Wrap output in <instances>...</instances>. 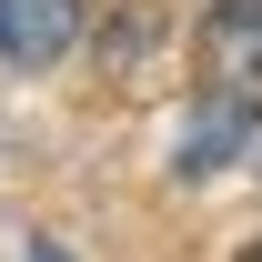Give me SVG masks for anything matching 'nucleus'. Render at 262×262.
I'll return each mask as SVG.
<instances>
[{"instance_id": "f257e3e1", "label": "nucleus", "mask_w": 262, "mask_h": 262, "mask_svg": "<svg viewBox=\"0 0 262 262\" xmlns=\"http://www.w3.org/2000/svg\"><path fill=\"white\" fill-rule=\"evenodd\" d=\"M171 162H182V182H222V171H262V111L242 91H212L192 111V121H182V151H171Z\"/></svg>"}, {"instance_id": "f03ea898", "label": "nucleus", "mask_w": 262, "mask_h": 262, "mask_svg": "<svg viewBox=\"0 0 262 262\" xmlns=\"http://www.w3.org/2000/svg\"><path fill=\"white\" fill-rule=\"evenodd\" d=\"M202 71H212V91H262V0H212Z\"/></svg>"}, {"instance_id": "7ed1b4c3", "label": "nucleus", "mask_w": 262, "mask_h": 262, "mask_svg": "<svg viewBox=\"0 0 262 262\" xmlns=\"http://www.w3.org/2000/svg\"><path fill=\"white\" fill-rule=\"evenodd\" d=\"M81 40V0H0V61L10 71H51Z\"/></svg>"}, {"instance_id": "20e7f679", "label": "nucleus", "mask_w": 262, "mask_h": 262, "mask_svg": "<svg viewBox=\"0 0 262 262\" xmlns=\"http://www.w3.org/2000/svg\"><path fill=\"white\" fill-rule=\"evenodd\" d=\"M242 262H262V242H252V252H242Z\"/></svg>"}]
</instances>
